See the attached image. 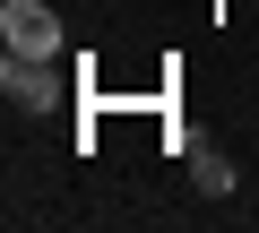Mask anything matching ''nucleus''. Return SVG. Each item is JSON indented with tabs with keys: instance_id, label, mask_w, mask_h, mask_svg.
<instances>
[{
	"instance_id": "f03ea898",
	"label": "nucleus",
	"mask_w": 259,
	"mask_h": 233,
	"mask_svg": "<svg viewBox=\"0 0 259 233\" xmlns=\"http://www.w3.org/2000/svg\"><path fill=\"white\" fill-rule=\"evenodd\" d=\"M0 95H9V104H26V112H52V104L69 95V78H61L52 61H26V52H9V61H0Z\"/></svg>"
},
{
	"instance_id": "f257e3e1",
	"label": "nucleus",
	"mask_w": 259,
	"mask_h": 233,
	"mask_svg": "<svg viewBox=\"0 0 259 233\" xmlns=\"http://www.w3.org/2000/svg\"><path fill=\"white\" fill-rule=\"evenodd\" d=\"M0 43L9 52H26V61H61V9L52 0H0Z\"/></svg>"
},
{
	"instance_id": "7ed1b4c3",
	"label": "nucleus",
	"mask_w": 259,
	"mask_h": 233,
	"mask_svg": "<svg viewBox=\"0 0 259 233\" xmlns=\"http://www.w3.org/2000/svg\"><path fill=\"white\" fill-rule=\"evenodd\" d=\"M190 181H199L207 199H233V181H242V173H233V156H225V147H199V138H190Z\"/></svg>"
}]
</instances>
